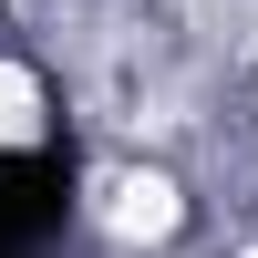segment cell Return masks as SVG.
Here are the masks:
<instances>
[{
	"label": "cell",
	"instance_id": "1",
	"mask_svg": "<svg viewBox=\"0 0 258 258\" xmlns=\"http://www.w3.org/2000/svg\"><path fill=\"white\" fill-rule=\"evenodd\" d=\"M73 217V155L62 145H11L0 155V258H31Z\"/></svg>",
	"mask_w": 258,
	"mask_h": 258
}]
</instances>
